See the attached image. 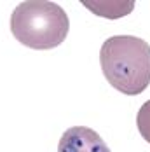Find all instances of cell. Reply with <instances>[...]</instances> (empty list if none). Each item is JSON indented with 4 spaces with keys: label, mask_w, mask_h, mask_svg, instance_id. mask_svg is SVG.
Returning <instances> with one entry per match:
<instances>
[{
    "label": "cell",
    "mask_w": 150,
    "mask_h": 152,
    "mask_svg": "<svg viewBox=\"0 0 150 152\" xmlns=\"http://www.w3.org/2000/svg\"><path fill=\"white\" fill-rule=\"evenodd\" d=\"M100 65L108 84L117 91L135 96L150 84V46L133 35L106 39L100 51Z\"/></svg>",
    "instance_id": "6da1fadb"
},
{
    "label": "cell",
    "mask_w": 150,
    "mask_h": 152,
    "mask_svg": "<svg viewBox=\"0 0 150 152\" xmlns=\"http://www.w3.org/2000/svg\"><path fill=\"white\" fill-rule=\"evenodd\" d=\"M70 21L65 9L54 2H21L11 16V31L23 46L47 51L58 47L66 39Z\"/></svg>",
    "instance_id": "7a4b0ae2"
},
{
    "label": "cell",
    "mask_w": 150,
    "mask_h": 152,
    "mask_svg": "<svg viewBox=\"0 0 150 152\" xmlns=\"http://www.w3.org/2000/svg\"><path fill=\"white\" fill-rule=\"evenodd\" d=\"M58 152H112L105 140L87 126L68 128L60 138Z\"/></svg>",
    "instance_id": "3957f363"
},
{
    "label": "cell",
    "mask_w": 150,
    "mask_h": 152,
    "mask_svg": "<svg viewBox=\"0 0 150 152\" xmlns=\"http://www.w3.org/2000/svg\"><path fill=\"white\" fill-rule=\"evenodd\" d=\"M91 12L100 16H106V18H120V16L129 14L135 7V2H82Z\"/></svg>",
    "instance_id": "277c9868"
},
{
    "label": "cell",
    "mask_w": 150,
    "mask_h": 152,
    "mask_svg": "<svg viewBox=\"0 0 150 152\" xmlns=\"http://www.w3.org/2000/svg\"><path fill=\"white\" fill-rule=\"evenodd\" d=\"M136 126H138V131H140V135L143 137V140L150 143V100H147V102L141 105V108L138 110Z\"/></svg>",
    "instance_id": "5b68a950"
}]
</instances>
